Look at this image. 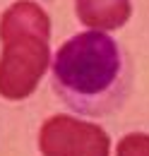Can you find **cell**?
Segmentation results:
<instances>
[{
    "label": "cell",
    "mask_w": 149,
    "mask_h": 156,
    "mask_svg": "<svg viewBox=\"0 0 149 156\" xmlns=\"http://www.w3.org/2000/svg\"><path fill=\"white\" fill-rule=\"evenodd\" d=\"M130 87L123 48L106 31H84L60 46L53 58V89L79 115H104L118 108Z\"/></svg>",
    "instance_id": "obj_1"
},
{
    "label": "cell",
    "mask_w": 149,
    "mask_h": 156,
    "mask_svg": "<svg viewBox=\"0 0 149 156\" xmlns=\"http://www.w3.org/2000/svg\"><path fill=\"white\" fill-rule=\"evenodd\" d=\"M48 15L31 0H19L0 17V96L19 101L34 94L48 70Z\"/></svg>",
    "instance_id": "obj_2"
},
{
    "label": "cell",
    "mask_w": 149,
    "mask_h": 156,
    "mask_svg": "<svg viewBox=\"0 0 149 156\" xmlns=\"http://www.w3.org/2000/svg\"><path fill=\"white\" fill-rule=\"evenodd\" d=\"M38 149L43 156H108V135L87 120L72 115H51L38 132Z\"/></svg>",
    "instance_id": "obj_3"
},
{
    "label": "cell",
    "mask_w": 149,
    "mask_h": 156,
    "mask_svg": "<svg viewBox=\"0 0 149 156\" xmlns=\"http://www.w3.org/2000/svg\"><path fill=\"white\" fill-rule=\"evenodd\" d=\"M74 12L82 24L99 31H113L130 20L132 7L130 0H74Z\"/></svg>",
    "instance_id": "obj_4"
},
{
    "label": "cell",
    "mask_w": 149,
    "mask_h": 156,
    "mask_svg": "<svg viewBox=\"0 0 149 156\" xmlns=\"http://www.w3.org/2000/svg\"><path fill=\"white\" fill-rule=\"evenodd\" d=\"M115 156H149V135H144V132L125 135L118 142Z\"/></svg>",
    "instance_id": "obj_5"
}]
</instances>
